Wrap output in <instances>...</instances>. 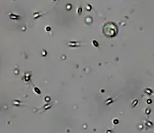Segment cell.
Returning <instances> with one entry per match:
<instances>
[{
    "label": "cell",
    "mask_w": 154,
    "mask_h": 133,
    "mask_svg": "<svg viewBox=\"0 0 154 133\" xmlns=\"http://www.w3.org/2000/svg\"><path fill=\"white\" fill-rule=\"evenodd\" d=\"M117 29L114 24H107L104 27V33L108 37H113L116 34Z\"/></svg>",
    "instance_id": "6da1fadb"
}]
</instances>
